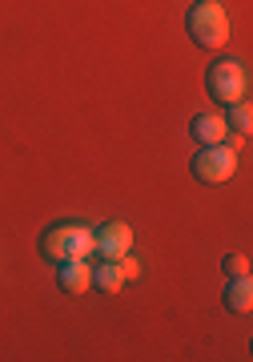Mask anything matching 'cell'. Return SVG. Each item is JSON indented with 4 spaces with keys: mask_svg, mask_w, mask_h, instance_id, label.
Listing matches in <instances>:
<instances>
[{
    "mask_svg": "<svg viewBox=\"0 0 253 362\" xmlns=\"http://www.w3.org/2000/svg\"><path fill=\"white\" fill-rule=\"evenodd\" d=\"M40 254L61 266V262H89L93 258V230L85 221H52L40 233Z\"/></svg>",
    "mask_w": 253,
    "mask_h": 362,
    "instance_id": "obj_1",
    "label": "cell"
},
{
    "mask_svg": "<svg viewBox=\"0 0 253 362\" xmlns=\"http://www.w3.org/2000/svg\"><path fill=\"white\" fill-rule=\"evenodd\" d=\"M185 33L197 49H221L229 40V13L217 0H197L185 13Z\"/></svg>",
    "mask_w": 253,
    "mask_h": 362,
    "instance_id": "obj_2",
    "label": "cell"
},
{
    "mask_svg": "<svg viewBox=\"0 0 253 362\" xmlns=\"http://www.w3.org/2000/svg\"><path fill=\"white\" fill-rule=\"evenodd\" d=\"M205 93L217 105L245 101V93H249V73H245V65H241L237 57H217L213 65H209V73H205Z\"/></svg>",
    "mask_w": 253,
    "mask_h": 362,
    "instance_id": "obj_3",
    "label": "cell"
},
{
    "mask_svg": "<svg viewBox=\"0 0 253 362\" xmlns=\"http://www.w3.org/2000/svg\"><path fill=\"white\" fill-rule=\"evenodd\" d=\"M189 169H193V177L201 181V185H225V181L237 173V153H233L225 141L221 145H201Z\"/></svg>",
    "mask_w": 253,
    "mask_h": 362,
    "instance_id": "obj_4",
    "label": "cell"
},
{
    "mask_svg": "<svg viewBox=\"0 0 253 362\" xmlns=\"http://www.w3.org/2000/svg\"><path fill=\"white\" fill-rule=\"evenodd\" d=\"M133 250V226L125 221H105L101 230H93V258L113 262Z\"/></svg>",
    "mask_w": 253,
    "mask_h": 362,
    "instance_id": "obj_5",
    "label": "cell"
},
{
    "mask_svg": "<svg viewBox=\"0 0 253 362\" xmlns=\"http://www.w3.org/2000/svg\"><path fill=\"white\" fill-rule=\"evenodd\" d=\"M189 133H193V141L197 145H221L229 137V125H225V117L221 113H197L189 121Z\"/></svg>",
    "mask_w": 253,
    "mask_h": 362,
    "instance_id": "obj_6",
    "label": "cell"
},
{
    "mask_svg": "<svg viewBox=\"0 0 253 362\" xmlns=\"http://www.w3.org/2000/svg\"><path fill=\"white\" fill-rule=\"evenodd\" d=\"M57 278H61L64 294H89L93 290V266L89 262H61V266H57Z\"/></svg>",
    "mask_w": 253,
    "mask_h": 362,
    "instance_id": "obj_7",
    "label": "cell"
},
{
    "mask_svg": "<svg viewBox=\"0 0 253 362\" xmlns=\"http://www.w3.org/2000/svg\"><path fill=\"white\" fill-rule=\"evenodd\" d=\"M221 302H225L229 314H249L253 310V286H249V278H229Z\"/></svg>",
    "mask_w": 253,
    "mask_h": 362,
    "instance_id": "obj_8",
    "label": "cell"
},
{
    "mask_svg": "<svg viewBox=\"0 0 253 362\" xmlns=\"http://www.w3.org/2000/svg\"><path fill=\"white\" fill-rule=\"evenodd\" d=\"M93 286H101L105 294H117V290L125 286V278H121V270H117V262H97V266H93Z\"/></svg>",
    "mask_w": 253,
    "mask_h": 362,
    "instance_id": "obj_9",
    "label": "cell"
},
{
    "mask_svg": "<svg viewBox=\"0 0 253 362\" xmlns=\"http://www.w3.org/2000/svg\"><path fill=\"white\" fill-rule=\"evenodd\" d=\"M225 125H229V129H237V133H249V125H253V109H249V101H233V105H229Z\"/></svg>",
    "mask_w": 253,
    "mask_h": 362,
    "instance_id": "obj_10",
    "label": "cell"
},
{
    "mask_svg": "<svg viewBox=\"0 0 253 362\" xmlns=\"http://www.w3.org/2000/svg\"><path fill=\"white\" fill-rule=\"evenodd\" d=\"M221 274L225 278H249V258L245 254H225L221 258Z\"/></svg>",
    "mask_w": 253,
    "mask_h": 362,
    "instance_id": "obj_11",
    "label": "cell"
},
{
    "mask_svg": "<svg viewBox=\"0 0 253 362\" xmlns=\"http://www.w3.org/2000/svg\"><path fill=\"white\" fill-rule=\"evenodd\" d=\"M113 262H117V270H121V278H125V282H129V278H137V274H141L137 258H129V254H121V258H113Z\"/></svg>",
    "mask_w": 253,
    "mask_h": 362,
    "instance_id": "obj_12",
    "label": "cell"
}]
</instances>
